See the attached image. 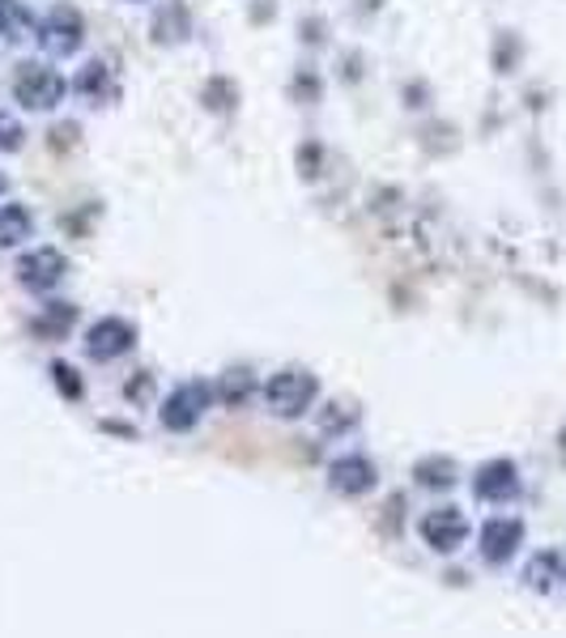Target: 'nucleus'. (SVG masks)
Listing matches in <instances>:
<instances>
[{
	"label": "nucleus",
	"mask_w": 566,
	"mask_h": 638,
	"mask_svg": "<svg viewBox=\"0 0 566 638\" xmlns=\"http://www.w3.org/2000/svg\"><path fill=\"white\" fill-rule=\"evenodd\" d=\"M524 583L533 591H549L558 583V553H537L528 567H524Z\"/></svg>",
	"instance_id": "dca6fc26"
},
{
	"label": "nucleus",
	"mask_w": 566,
	"mask_h": 638,
	"mask_svg": "<svg viewBox=\"0 0 566 638\" xmlns=\"http://www.w3.org/2000/svg\"><path fill=\"white\" fill-rule=\"evenodd\" d=\"M72 324H77V307H69V303H48L43 315L35 320V332H39L43 341H60Z\"/></svg>",
	"instance_id": "4468645a"
},
{
	"label": "nucleus",
	"mask_w": 566,
	"mask_h": 638,
	"mask_svg": "<svg viewBox=\"0 0 566 638\" xmlns=\"http://www.w3.org/2000/svg\"><path fill=\"white\" fill-rule=\"evenodd\" d=\"M72 90H77V95L86 98V102H95V107H98L103 98H111V90H116V86H111V69H107L103 60H90L86 69L77 72Z\"/></svg>",
	"instance_id": "f8f14e48"
},
{
	"label": "nucleus",
	"mask_w": 566,
	"mask_h": 638,
	"mask_svg": "<svg viewBox=\"0 0 566 638\" xmlns=\"http://www.w3.org/2000/svg\"><path fill=\"white\" fill-rule=\"evenodd\" d=\"M0 192H4V179H0Z\"/></svg>",
	"instance_id": "4be33fe9"
},
{
	"label": "nucleus",
	"mask_w": 566,
	"mask_h": 638,
	"mask_svg": "<svg viewBox=\"0 0 566 638\" xmlns=\"http://www.w3.org/2000/svg\"><path fill=\"white\" fill-rule=\"evenodd\" d=\"M30 230H35V217L26 205H0V252L18 247L22 238H30Z\"/></svg>",
	"instance_id": "ddd939ff"
},
{
	"label": "nucleus",
	"mask_w": 566,
	"mask_h": 638,
	"mask_svg": "<svg viewBox=\"0 0 566 638\" xmlns=\"http://www.w3.org/2000/svg\"><path fill=\"white\" fill-rule=\"evenodd\" d=\"M213 396H217V387H213V383L188 379V383H179V387L163 401L158 422H163L166 430H175V434H188L192 425L205 418V409L213 404Z\"/></svg>",
	"instance_id": "f03ea898"
},
{
	"label": "nucleus",
	"mask_w": 566,
	"mask_h": 638,
	"mask_svg": "<svg viewBox=\"0 0 566 638\" xmlns=\"http://www.w3.org/2000/svg\"><path fill=\"white\" fill-rule=\"evenodd\" d=\"M22 124L9 116V111H0V154H13L18 145H22Z\"/></svg>",
	"instance_id": "6ab92c4d"
},
{
	"label": "nucleus",
	"mask_w": 566,
	"mask_h": 638,
	"mask_svg": "<svg viewBox=\"0 0 566 638\" xmlns=\"http://www.w3.org/2000/svg\"><path fill=\"white\" fill-rule=\"evenodd\" d=\"M133 345H137V328L128 320H119V315H103V320H95L86 328V354L95 357V362H116Z\"/></svg>",
	"instance_id": "39448f33"
},
{
	"label": "nucleus",
	"mask_w": 566,
	"mask_h": 638,
	"mask_svg": "<svg viewBox=\"0 0 566 638\" xmlns=\"http://www.w3.org/2000/svg\"><path fill=\"white\" fill-rule=\"evenodd\" d=\"M252 387H256V379H252V371H231V375L217 383V396L226 404H247V396H252Z\"/></svg>",
	"instance_id": "f3484780"
},
{
	"label": "nucleus",
	"mask_w": 566,
	"mask_h": 638,
	"mask_svg": "<svg viewBox=\"0 0 566 638\" xmlns=\"http://www.w3.org/2000/svg\"><path fill=\"white\" fill-rule=\"evenodd\" d=\"M51 379H56V387H60L69 401H81V379H77V371H72V366H65V362H51Z\"/></svg>",
	"instance_id": "a211bd4d"
},
{
	"label": "nucleus",
	"mask_w": 566,
	"mask_h": 638,
	"mask_svg": "<svg viewBox=\"0 0 566 638\" xmlns=\"http://www.w3.org/2000/svg\"><path fill=\"white\" fill-rule=\"evenodd\" d=\"M35 39H39V48L48 51V56H72V51L81 48V39H86V22H81V13L72 9V4H56L48 18L39 22L35 30Z\"/></svg>",
	"instance_id": "20e7f679"
},
{
	"label": "nucleus",
	"mask_w": 566,
	"mask_h": 638,
	"mask_svg": "<svg viewBox=\"0 0 566 638\" xmlns=\"http://www.w3.org/2000/svg\"><path fill=\"white\" fill-rule=\"evenodd\" d=\"M354 422H358L354 409H350V413H332V404H329V413L320 418V425H324V430H350Z\"/></svg>",
	"instance_id": "aec40b11"
},
{
	"label": "nucleus",
	"mask_w": 566,
	"mask_h": 638,
	"mask_svg": "<svg viewBox=\"0 0 566 638\" xmlns=\"http://www.w3.org/2000/svg\"><path fill=\"white\" fill-rule=\"evenodd\" d=\"M329 485L345 498H362L379 485V469L367 455H358V451L354 455H336L329 464Z\"/></svg>",
	"instance_id": "6e6552de"
},
{
	"label": "nucleus",
	"mask_w": 566,
	"mask_h": 638,
	"mask_svg": "<svg viewBox=\"0 0 566 638\" xmlns=\"http://www.w3.org/2000/svg\"><path fill=\"white\" fill-rule=\"evenodd\" d=\"M413 481H418L422 490H451V485L460 481V469H456L451 455H422V460L413 464Z\"/></svg>",
	"instance_id": "9b49d317"
},
{
	"label": "nucleus",
	"mask_w": 566,
	"mask_h": 638,
	"mask_svg": "<svg viewBox=\"0 0 566 638\" xmlns=\"http://www.w3.org/2000/svg\"><path fill=\"white\" fill-rule=\"evenodd\" d=\"M563 455H566V430H563Z\"/></svg>",
	"instance_id": "412c9836"
},
{
	"label": "nucleus",
	"mask_w": 566,
	"mask_h": 638,
	"mask_svg": "<svg viewBox=\"0 0 566 638\" xmlns=\"http://www.w3.org/2000/svg\"><path fill=\"white\" fill-rule=\"evenodd\" d=\"M65 273H69V261L56 247H35V252H26L22 261H18V282L26 289H39V294L56 289Z\"/></svg>",
	"instance_id": "1a4fd4ad"
},
{
	"label": "nucleus",
	"mask_w": 566,
	"mask_h": 638,
	"mask_svg": "<svg viewBox=\"0 0 566 638\" xmlns=\"http://www.w3.org/2000/svg\"><path fill=\"white\" fill-rule=\"evenodd\" d=\"M315 396H320V379L311 371H299V366H285V371L269 375V383H264V409L273 418H285V422L311 413Z\"/></svg>",
	"instance_id": "f257e3e1"
},
{
	"label": "nucleus",
	"mask_w": 566,
	"mask_h": 638,
	"mask_svg": "<svg viewBox=\"0 0 566 638\" xmlns=\"http://www.w3.org/2000/svg\"><path fill=\"white\" fill-rule=\"evenodd\" d=\"M30 30V13L22 0H0V43H18Z\"/></svg>",
	"instance_id": "2eb2a0df"
},
{
	"label": "nucleus",
	"mask_w": 566,
	"mask_h": 638,
	"mask_svg": "<svg viewBox=\"0 0 566 638\" xmlns=\"http://www.w3.org/2000/svg\"><path fill=\"white\" fill-rule=\"evenodd\" d=\"M65 77L48 65H22L18 77H13V98L22 102L26 111H51L65 102Z\"/></svg>",
	"instance_id": "7ed1b4c3"
},
{
	"label": "nucleus",
	"mask_w": 566,
	"mask_h": 638,
	"mask_svg": "<svg viewBox=\"0 0 566 638\" xmlns=\"http://www.w3.org/2000/svg\"><path fill=\"white\" fill-rule=\"evenodd\" d=\"M472 494L481 502H511L519 498V469L511 460H486L472 473Z\"/></svg>",
	"instance_id": "9d476101"
},
{
	"label": "nucleus",
	"mask_w": 566,
	"mask_h": 638,
	"mask_svg": "<svg viewBox=\"0 0 566 638\" xmlns=\"http://www.w3.org/2000/svg\"><path fill=\"white\" fill-rule=\"evenodd\" d=\"M422 528V541L435 549V553H456L460 544L469 541V520H465V511L460 507H435V511H426V520L418 523Z\"/></svg>",
	"instance_id": "423d86ee"
},
{
	"label": "nucleus",
	"mask_w": 566,
	"mask_h": 638,
	"mask_svg": "<svg viewBox=\"0 0 566 638\" xmlns=\"http://www.w3.org/2000/svg\"><path fill=\"white\" fill-rule=\"evenodd\" d=\"M519 544H524V523H519V520H507V516H498V520L481 523L477 549H481V558H486L490 567H507V562H511V558L519 553Z\"/></svg>",
	"instance_id": "0eeeda50"
}]
</instances>
